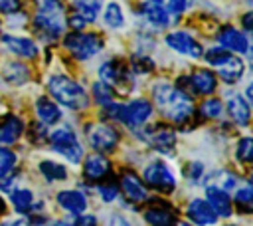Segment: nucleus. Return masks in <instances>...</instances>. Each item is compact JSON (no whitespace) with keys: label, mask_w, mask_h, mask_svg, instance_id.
<instances>
[{"label":"nucleus","mask_w":253,"mask_h":226,"mask_svg":"<svg viewBox=\"0 0 253 226\" xmlns=\"http://www.w3.org/2000/svg\"><path fill=\"white\" fill-rule=\"evenodd\" d=\"M10 198H12V204H14L16 212H20V214L30 212L32 206H34V194L28 188H16V190H12V196Z\"/></svg>","instance_id":"28"},{"label":"nucleus","mask_w":253,"mask_h":226,"mask_svg":"<svg viewBox=\"0 0 253 226\" xmlns=\"http://www.w3.org/2000/svg\"><path fill=\"white\" fill-rule=\"evenodd\" d=\"M103 20H105V24H107L109 28H113V30L123 28V24H125L123 8H121L117 2H109V4L105 6V10H103Z\"/></svg>","instance_id":"29"},{"label":"nucleus","mask_w":253,"mask_h":226,"mask_svg":"<svg viewBox=\"0 0 253 226\" xmlns=\"http://www.w3.org/2000/svg\"><path fill=\"white\" fill-rule=\"evenodd\" d=\"M40 172L45 176V180H51V182L65 180V176H67L65 167L59 165V163H55V161H42L40 163Z\"/></svg>","instance_id":"31"},{"label":"nucleus","mask_w":253,"mask_h":226,"mask_svg":"<svg viewBox=\"0 0 253 226\" xmlns=\"http://www.w3.org/2000/svg\"><path fill=\"white\" fill-rule=\"evenodd\" d=\"M24 131V125H22V119L16 117V115H6L0 119V143H16L20 139Z\"/></svg>","instance_id":"22"},{"label":"nucleus","mask_w":253,"mask_h":226,"mask_svg":"<svg viewBox=\"0 0 253 226\" xmlns=\"http://www.w3.org/2000/svg\"><path fill=\"white\" fill-rule=\"evenodd\" d=\"M152 99L158 111L174 121V123H186L194 115V103L186 91H182L178 85L158 81L152 87Z\"/></svg>","instance_id":"1"},{"label":"nucleus","mask_w":253,"mask_h":226,"mask_svg":"<svg viewBox=\"0 0 253 226\" xmlns=\"http://www.w3.org/2000/svg\"><path fill=\"white\" fill-rule=\"evenodd\" d=\"M121 188H123L125 196L130 202H144L148 198V192H146L144 182L132 170H125L123 172V176H121Z\"/></svg>","instance_id":"15"},{"label":"nucleus","mask_w":253,"mask_h":226,"mask_svg":"<svg viewBox=\"0 0 253 226\" xmlns=\"http://www.w3.org/2000/svg\"><path fill=\"white\" fill-rule=\"evenodd\" d=\"M188 87H192L194 93L210 95L217 87V77L210 69H196L192 71V75H188Z\"/></svg>","instance_id":"17"},{"label":"nucleus","mask_w":253,"mask_h":226,"mask_svg":"<svg viewBox=\"0 0 253 226\" xmlns=\"http://www.w3.org/2000/svg\"><path fill=\"white\" fill-rule=\"evenodd\" d=\"M47 89L53 99H57L61 105L69 109H85L89 105V97L85 89L67 75H61V73L51 75L47 79Z\"/></svg>","instance_id":"3"},{"label":"nucleus","mask_w":253,"mask_h":226,"mask_svg":"<svg viewBox=\"0 0 253 226\" xmlns=\"http://www.w3.org/2000/svg\"><path fill=\"white\" fill-rule=\"evenodd\" d=\"M99 194L105 202H113L119 194V184L115 180H107V182H101L99 184Z\"/></svg>","instance_id":"38"},{"label":"nucleus","mask_w":253,"mask_h":226,"mask_svg":"<svg viewBox=\"0 0 253 226\" xmlns=\"http://www.w3.org/2000/svg\"><path fill=\"white\" fill-rule=\"evenodd\" d=\"M93 95H95V101H97L99 105H103V107L111 105V103H113V97H115L113 89H111V87H107V85H105V83H101V81L93 83Z\"/></svg>","instance_id":"36"},{"label":"nucleus","mask_w":253,"mask_h":226,"mask_svg":"<svg viewBox=\"0 0 253 226\" xmlns=\"http://www.w3.org/2000/svg\"><path fill=\"white\" fill-rule=\"evenodd\" d=\"M144 220L150 226H176V212L170 208V204L158 202L156 206L146 208Z\"/></svg>","instance_id":"20"},{"label":"nucleus","mask_w":253,"mask_h":226,"mask_svg":"<svg viewBox=\"0 0 253 226\" xmlns=\"http://www.w3.org/2000/svg\"><path fill=\"white\" fill-rule=\"evenodd\" d=\"M140 14L144 16V20L148 24H152L158 30H162V28H166L170 24V14H168V10L162 4H150L148 2L146 6L140 8Z\"/></svg>","instance_id":"24"},{"label":"nucleus","mask_w":253,"mask_h":226,"mask_svg":"<svg viewBox=\"0 0 253 226\" xmlns=\"http://www.w3.org/2000/svg\"><path fill=\"white\" fill-rule=\"evenodd\" d=\"M6 212V202H4V198L0 196V214H4Z\"/></svg>","instance_id":"47"},{"label":"nucleus","mask_w":253,"mask_h":226,"mask_svg":"<svg viewBox=\"0 0 253 226\" xmlns=\"http://www.w3.org/2000/svg\"><path fill=\"white\" fill-rule=\"evenodd\" d=\"M152 69H154V61L148 56L136 54V56L130 57V71H134V73H148Z\"/></svg>","instance_id":"35"},{"label":"nucleus","mask_w":253,"mask_h":226,"mask_svg":"<svg viewBox=\"0 0 253 226\" xmlns=\"http://www.w3.org/2000/svg\"><path fill=\"white\" fill-rule=\"evenodd\" d=\"M16 153L10 151V149H4L0 147V178L6 176L14 167H16Z\"/></svg>","instance_id":"37"},{"label":"nucleus","mask_w":253,"mask_h":226,"mask_svg":"<svg viewBox=\"0 0 253 226\" xmlns=\"http://www.w3.org/2000/svg\"><path fill=\"white\" fill-rule=\"evenodd\" d=\"M99 79H101V83L111 87L113 93L117 91L119 95H126L132 89V73H130V67L126 65V61H123V59H109V61L101 63Z\"/></svg>","instance_id":"5"},{"label":"nucleus","mask_w":253,"mask_h":226,"mask_svg":"<svg viewBox=\"0 0 253 226\" xmlns=\"http://www.w3.org/2000/svg\"><path fill=\"white\" fill-rule=\"evenodd\" d=\"M186 174H188V180L198 182V180L202 178V174H204V165H202L200 161L190 163V165H188V169H186Z\"/></svg>","instance_id":"39"},{"label":"nucleus","mask_w":253,"mask_h":226,"mask_svg":"<svg viewBox=\"0 0 253 226\" xmlns=\"http://www.w3.org/2000/svg\"><path fill=\"white\" fill-rule=\"evenodd\" d=\"M142 176H144V182L148 186H152L154 190H160V192L168 194V192H172L176 188V178H174L172 170L166 167V163H162V161L148 163L144 172H142Z\"/></svg>","instance_id":"8"},{"label":"nucleus","mask_w":253,"mask_h":226,"mask_svg":"<svg viewBox=\"0 0 253 226\" xmlns=\"http://www.w3.org/2000/svg\"><path fill=\"white\" fill-rule=\"evenodd\" d=\"M188 218L196 224V226H213L217 222V214L211 210V206L208 204V200L204 198H194L190 200L188 208H186Z\"/></svg>","instance_id":"13"},{"label":"nucleus","mask_w":253,"mask_h":226,"mask_svg":"<svg viewBox=\"0 0 253 226\" xmlns=\"http://www.w3.org/2000/svg\"><path fill=\"white\" fill-rule=\"evenodd\" d=\"M178 226H190V224H186V222H182V224H178Z\"/></svg>","instance_id":"50"},{"label":"nucleus","mask_w":253,"mask_h":226,"mask_svg":"<svg viewBox=\"0 0 253 226\" xmlns=\"http://www.w3.org/2000/svg\"><path fill=\"white\" fill-rule=\"evenodd\" d=\"M36 226H47V224H36ZM53 226H69V224H65V222H55Z\"/></svg>","instance_id":"48"},{"label":"nucleus","mask_w":253,"mask_h":226,"mask_svg":"<svg viewBox=\"0 0 253 226\" xmlns=\"http://www.w3.org/2000/svg\"><path fill=\"white\" fill-rule=\"evenodd\" d=\"M109 226H130V222L123 214H113L109 218Z\"/></svg>","instance_id":"44"},{"label":"nucleus","mask_w":253,"mask_h":226,"mask_svg":"<svg viewBox=\"0 0 253 226\" xmlns=\"http://www.w3.org/2000/svg\"><path fill=\"white\" fill-rule=\"evenodd\" d=\"M213 67H217V75L221 77V81H225V83H229V85L237 83V81L241 79L243 71H245V63L241 61V57L233 56L231 52H229L217 65H213Z\"/></svg>","instance_id":"14"},{"label":"nucleus","mask_w":253,"mask_h":226,"mask_svg":"<svg viewBox=\"0 0 253 226\" xmlns=\"http://www.w3.org/2000/svg\"><path fill=\"white\" fill-rule=\"evenodd\" d=\"M55 198H57V204L63 210H67L71 214H77V216L83 214L85 208H87V198L79 190H61V192H57Z\"/></svg>","instance_id":"21"},{"label":"nucleus","mask_w":253,"mask_h":226,"mask_svg":"<svg viewBox=\"0 0 253 226\" xmlns=\"http://www.w3.org/2000/svg\"><path fill=\"white\" fill-rule=\"evenodd\" d=\"M75 226H97V218L91 214H79V218L75 220Z\"/></svg>","instance_id":"42"},{"label":"nucleus","mask_w":253,"mask_h":226,"mask_svg":"<svg viewBox=\"0 0 253 226\" xmlns=\"http://www.w3.org/2000/svg\"><path fill=\"white\" fill-rule=\"evenodd\" d=\"M2 73H4V79L10 81V83H14V85H22L30 77V69L24 63H18V61L6 63V67H4Z\"/></svg>","instance_id":"27"},{"label":"nucleus","mask_w":253,"mask_h":226,"mask_svg":"<svg viewBox=\"0 0 253 226\" xmlns=\"http://www.w3.org/2000/svg\"><path fill=\"white\" fill-rule=\"evenodd\" d=\"M20 10V0H0V12L14 14Z\"/></svg>","instance_id":"41"},{"label":"nucleus","mask_w":253,"mask_h":226,"mask_svg":"<svg viewBox=\"0 0 253 226\" xmlns=\"http://www.w3.org/2000/svg\"><path fill=\"white\" fill-rule=\"evenodd\" d=\"M87 141L89 145L93 147V151H99V153H109L117 147L119 143V131L111 125H105V123H97V125H91L87 127Z\"/></svg>","instance_id":"9"},{"label":"nucleus","mask_w":253,"mask_h":226,"mask_svg":"<svg viewBox=\"0 0 253 226\" xmlns=\"http://www.w3.org/2000/svg\"><path fill=\"white\" fill-rule=\"evenodd\" d=\"M38 10L34 18L36 32L45 40H55L67 26V16L61 0H36Z\"/></svg>","instance_id":"2"},{"label":"nucleus","mask_w":253,"mask_h":226,"mask_svg":"<svg viewBox=\"0 0 253 226\" xmlns=\"http://www.w3.org/2000/svg\"><path fill=\"white\" fill-rule=\"evenodd\" d=\"M166 46H168L170 50H174V52H178V54H182V56L194 57V59L202 57V54H204L202 44L196 42L194 36H190L188 32H170V34L166 36Z\"/></svg>","instance_id":"11"},{"label":"nucleus","mask_w":253,"mask_h":226,"mask_svg":"<svg viewBox=\"0 0 253 226\" xmlns=\"http://www.w3.org/2000/svg\"><path fill=\"white\" fill-rule=\"evenodd\" d=\"M71 4L75 8V14H79L85 22H95L101 12L103 0H71Z\"/></svg>","instance_id":"26"},{"label":"nucleus","mask_w":253,"mask_h":226,"mask_svg":"<svg viewBox=\"0 0 253 226\" xmlns=\"http://www.w3.org/2000/svg\"><path fill=\"white\" fill-rule=\"evenodd\" d=\"M251 20H253V12H247L245 16H243V28H245V32H251V28H253V24H251Z\"/></svg>","instance_id":"45"},{"label":"nucleus","mask_w":253,"mask_h":226,"mask_svg":"<svg viewBox=\"0 0 253 226\" xmlns=\"http://www.w3.org/2000/svg\"><path fill=\"white\" fill-rule=\"evenodd\" d=\"M206 200H208V204L211 206V210H213L217 216H223V218L231 216V212H233V208H231V198H229V194H227L225 190L208 184V188H206Z\"/></svg>","instance_id":"18"},{"label":"nucleus","mask_w":253,"mask_h":226,"mask_svg":"<svg viewBox=\"0 0 253 226\" xmlns=\"http://www.w3.org/2000/svg\"><path fill=\"white\" fill-rule=\"evenodd\" d=\"M251 202H253L251 184H245V186L235 190V204H237V208H241L243 212H251Z\"/></svg>","instance_id":"34"},{"label":"nucleus","mask_w":253,"mask_h":226,"mask_svg":"<svg viewBox=\"0 0 253 226\" xmlns=\"http://www.w3.org/2000/svg\"><path fill=\"white\" fill-rule=\"evenodd\" d=\"M225 226H235V224H225Z\"/></svg>","instance_id":"51"},{"label":"nucleus","mask_w":253,"mask_h":226,"mask_svg":"<svg viewBox=\"0 0 253 226\" xmlns=\"http://www.w3.org/2000/svg\"><path fill=\"white\" fill-rule=\"evenodd\" d=\"M235 157H237V161L243 163V165H249V163H251V159H253V139H251V137H243V139L237 143Z\"/></svg>","instance_id":"32"},{"label":"nucleus","mask_w":253,"mask_h":226,"mask_svg":"<svg viewBox=\"0 0 253 226\" xmlns=\"http://www.w3.org/2000/svg\"><path fill=\"white\" fill-rule=\"evenodd\" d=\"M2 226H26L24 220H10V222H4Z\"/></svg>","instance_id":"46"},{"label":"nucleus","mask_w":253,"mask_h":226,"mask_svg":"<svg viewBox=\"0 0 253 226\" xmlns=\"http://www.w3.org/2000/svg\"><path fill=\"white\" fill-rule=\"evenodd\" d=\"M47 141L51 143V149L59 155H63V159H67L69 163L77 165L83 157V147L79 145L75 133L69 129V127H63V129H55Z\"/></svg>","instance_id":"7"},{"label":"nucleus","mask_w":253,"mask_h":226,"mask_svg":"<svg viewBox=\"0 0 253 226\" xmlns=\"http://www.w3.org/2000/svg\"><path fill=\"white\" fill-rule=\"evenodd\" d=\"M2 44L16 56L20 57H36L38 56V46L34 40L30 38H22V36H10V34H4L2 36Z\"/></svg>","instance_id":"19"},{"label":"nucleus","mask_w":253,"mask_h":226,"mask_svg":"<svg viewBox=\"0 0 253 226\" xmlns=\"http://www.w3.org/2000/svg\"><path fill=\"white\" fill-rule=\"evenodd\" d=\"M210 186H217V188H221L225 192L235 190L237 188V176L233 172H229V170H217V172H213L210 176Z\"/></svg>","instance_id":"30"},{"label":"nucleus","mask_w":253,"mask_h":226,"mask_svg":"<svg viewBox=\"0 0 253 226\" xmlns=\"http://www.w3.org/2000/svg\"><path fill=\"white\" fill-rule=\"evenodd\" d=\"M142 139L158 153L162 155H170L174 153V145H176V131L168 125H154L150 129H146L142 133Z\"/></svg>","instance_id":"10"},{"label":"nucleus","mask_w":253,"mask_h":226,"mask_svg":"<svg viewBox=\"0 0 253 226\" xmlns=\"http://www.w3.org/2000/svg\"><path fill=\"white\" fill-rule=\"evenodd\" d=\"M146 2H150V4H162L164 0H146Z\"/></svg>","instance_id":"49"},{"label":"nucleus","mask_w":253,"mask_h":226,"mask_svg":"<svg viewBox=\"0 0 253 226\" xmlns=\"http://www.w3.org/2000/svg\"><path fill=\"white\" fill-rule=\"evenodd\" d=\"M67 24H69V26H71L75 32H79V30H83V28H85V24H87V22H85V20H83L79 14H73V16L67 20Z\"/></svg>","instance_id":"43"},{"label":"nucleus","mask_w":253,"mask_h":226,"mask_svg":"<svg viewBox=\"0 0 253 226\" xmlns=\"http://www.w3.org/2000/svg\"><path fill=\"white\" fill-rule=\"evenodd\" d=\"M63 46L69 50V54L83 61V59H89L93 56H97L101 50H103V40L99 34H83V32H73V34H67L63 38Z\"/></svg>","instance_id":"6"},{"label":"nucleus","mask_w":253,"mask_h":226,"mask_svg":"<svg viewBox=\"0 0 253 226\" xmlns=\"http://www.w3.org/2000/svg\"><path fill=\"white\" fill-rule=\"evenodd\" d=\"M36 113H38V117H40V121L43 125H53V123H57L61 119L59 107L47 97H40L36 101Z\"/></svg>","instance_id":"25"},{"label":"nucleus","mask_w":253,"mask_h":226,"mask_svg":"<svg viewBox=\"0 0 253 226\" xmlns=\"http://www.w3.org/2000/svg\"><path fill=\"white\" fill-rule=\"evenodd\" d=\"M111 172V163L107 157L99 155V153H93L85 159V165H83V176L87 180H93V182H99L103 180L105 176H109Z\"/></svg>","instance_id":"16"},{"label":"nucleus","mask_w":253,"mask_h":226,"mask_svg":"<svg viewBox=\"0 0 253 226\" xmlns=\"http://www.w3.org/2000/svg\"><path fill=\"white\" fill-rule=\"evenodd\" d=\"M188 6V0H168V14H182Z\"/></svg>","instance_id":"40"},{"label":"nucleus","mask_w":253,"mask_h":226,"mask_svg":"<svg viewBox=\"0 0 253 226\" xmlns=\"http://www.w3.org/2000/svg\"><path fill=\"white\" fill-rule=\"evenodd\" d=\"M107 113H109V117L128 125V127H140L152 115V105L148 99H132L128 103L107 105Z\"/></svg>","instance_id":"4"},{"label":"nucleus","mask_w":253,"mask_h":226,"mask_svg":"<svg viewBox=\"0 0 253 226\" xmlns=\"http://www.w3.org/2000/svg\"><path fill=\"white\" fill-rule=\"evenodd\" d=\"M215 40H217L219 48H223V50H231V52H237V54H247L249 52V38L233 26H223L217 32Z\"/></svg>","instance_id":"12"},{"label":"nucleus","mask_w":253,"mask_h":226,"mask_svg":"<svg viewBox=\"0 0 253 226\" xmlns=\"http://www.w3.org/2000/svg\"><path fill=\"white\" fill-rule=\"evenodd\" d=\"M227 113L231 115V119L237 125H247L251 119V109H249V101L243 99L241 95H231L227 99Z\"/></svg>","instance_id":"23"},{"label":"nucleus","mask_w":253,"mask_h":226,"mask_svg":"<svg viewBox=\"0 0 253 226\" xmlns=\"http://www.w3.org/2000/svg\"><path fill=\"white\" fill-rule=\"evenodd\" d=\"M200 111L204 117H210V119H215L223 113V103L215 97H210V99H204L202 105H200Z\"/></svg>","instance_id":"33"}]
</instances>
